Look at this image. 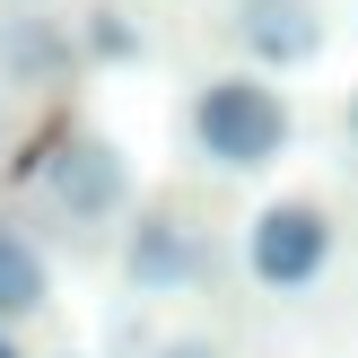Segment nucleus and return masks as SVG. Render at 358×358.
Listing matches in <instances>:
<instances>
[{"mask_svg":"<svg viewBox=\"0 0 358 358\" xmlns=\"http://www.w3.org/2000/svg\"><path fill=\"white\" fill-rule=\"evenodd\" d=\"M332 245H341L332 210L306 201V192H289V201L254 210V227H245V271H254V289L297 297V289H315V280L332 271Z\"/></svg>","mask_w":358,"mask_h":358,"instance_id":"3","label":"nucleus"},{"mask_svg":"<svg viewBox=\"0 0 358 358\" xmlns=\"http://www.w3.org/2000/svg\"><path fill=\"white\" fill-rule=\"evenodd\" d=\"M227 35L254 70L324 62V0H227Z\"/></svg>","mask_w":358,"mask_h":358,"instance_id":"5","label":"nucleus"},{"mask_svg":"<svg viewBox=\"0 0 358 358\" xmlns=\"http://www.w3.org/2000/svg\"><path fill=\"white\" fill-rule=\"evenodd\" d=\"M350 140H358V96H350Z\"/></svg>","mask_w":358,"mask_h":358,"instance_id":"12","label":"nucleus"},{"mask_svg":"<svg viewBox=\"0 0 358 358\" xmlns=\"http://www.w3.org/2000/svg\"><path fill=\"white\" fill-rule=\"evenodd\" d=\"M52 306V262L35 254V236H17L9 219H0V324H27V315Z\"/></svg>","mask_w":358,"mask_h":358,"instance_id":"7","label":"nucleus"},{"mask_svg":"<svg viewBox=\"0 0 358 358\" xmlns=\"http://www.w3.org/2000/svg\"><path fill=\"white\" fill-rule=\"evenodd\" d=\"M184 131H192V149H201L219 175H262V166L289 157L297 114H289V96L271 87V70L245 62V70H210V79L192 87Z\"/></svg>","mask_w":358,"mask_h":358,"instance_id":"1","label":"nucleus"},{"mask_svg":"<svg viewBox=\"0 0 358 358\" xmlns=\"http://www.w3.org/2000/svg\"><path fill=\"white\" fill-rule=\"evenodd\" d=\"M79 62H87V44L62 17H0V70H9V87H70Z\"/></svg>","mask_w":358,"mask_h":358,"instance_id":"6","label":"nucleus"},{"mask_svg":"<svg viewBox=\"0 0 358 358\" xmlns=\"http://www.w3.org/2000/svg\"><path fill=\"white\" fill-rule=\"evenodd\" d=\"M27 175L35 192H44V210H62L70 227H114L122 210H131V157H122L114 131H52L44 149H27Z\"/></svg>","mask_w":358,"mask_h":358,"instance_id":"2","label":"nucleus"},{"mask_svg":"<svg viewBox=\"0 0 358 358\" xmlns=\"http://www.w3.org/2000/svg\"><path fill=\"white\" fill-rule=\"evenodd\" d=\"M210 280V227L192 210H140L122 227V289L131 297H184Z\"/></svg>","mask_w":358,"mask_h":358,"instance_id":"4","label":"nucleus"},{"mask_svg":"<svg viewBox=\"0 0 358 358\" xmlns=\"http://www.w3.org/2000/svg\"><path fill=\"white\" fill-rule=\"evenodd\" d=\"M0 358H17V341H9V324H0Z\"/></svg>","mask_w":358,"mask_h":358,"instance_id":"10","label":"nucleus"},{"mask_svg":"<svg viewBox=\"0 0 358 358\" xmlns=\"http://www.w3.org/2000/svg\"><path fill=\"white\" fill-rule=\"evenodd\" d=\"M0 149H9V105H0Z\"/></svg>","mask_w":358,"mask_h":358,"instance_id":"11","label":"nucleus"},{"mask_svg":"<svg viewBox=\"0 0 358 358\" xmlns=\"http://www.w3.org/2000/svg\"><path fill=\"white\" fill-rule=\"evenodd\" d=\"M149 358H227V350L210 341V332H175V341H157Z\"/></svg>","mask_w":358,"mask_h":358,"instance_id":"9","label":"nucleus"},{"mask_svg":"<svg viewBox=\"0 0 358 358\" xmlns=\"http://www.w3.org/2000/svg\"><path fill=\"white\" fill-rule=\"evenodd\" d=\"M79 44H87V62H140V35H131V17H122V9H87Z\"/></svg>","mask_w":358,"mask_h":358,"instance_id":"8","label":"nucleus"}]
</instances>
